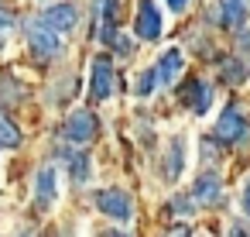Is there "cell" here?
I'll list each match as a JSON object with an SVG mask.
<instances>
[{
  "instance_id": "1",
  "label": "cell",
  "mask_w": 250,
  "mask_h": 237,
  "mask_svg": "<svg viewBox=\"0 0 250 237\" xmlns=\"http://www.w3.org/2000/svg\"><path fill=\"white\" fill-rule=\"evenodd\" d=\"M24 38H28V45H31V52H35L38 59H59L62 48H65V38H62L59 31H52L42 18L24 21Z\"/></svg>"
},
{
  "instance_id": "2",
  "label": "cell",
  "mask_w": 250,
  "mask_h": 237,
  "mask_svg": "<svg viewBox=\"0 0 250 237\" xmlns=\"http://www.w3.org/2000/svg\"><path fill=\"white\" fill-rule=\"evenodd\" d=\"M216 138L223 144H247L250 141V120L236 110V107H226L216 120Z\"/></svg>"
},
{
  "instance_id": "3",
  "label": "cell",
  "mask_w": 250,
  "mask_h": 237,
  "mask_svg": "<svg viewBox=\"0 0 250 237\" xmlns=\"http://www.w3.org/2000/svg\"><path fill=\"white\" fill-rule=\"evenodd\" d=\"M134 35L141 42H158L165 35V18L158 11L154 0H141L137 4V14H134Z\"/></svg>"
},
{
  "instance_id": "4",
  "label": "cell",
  "mask_w": 250,
  "mask_h": 237,
  "mask_svg": "<svg viewBox=\"0 0 250 237\" xmlns=\"http://www.w3.org/2000/svg\"><path fill=\"white\" fill-rule=\"evenodd\" d=\"M62 138L69 141V144H89L93 138H96V117L89 114V110H72L69 117H65V124H62Z\"/></svg>"
},
{
  "instance_id": "5",
  "label": "cell",
  "mask_w": 250,
  "mask_h": 237,
  "mask_svg": "<svg viewBox=\"0 0 250 237\" xmlns=\"http://www.w3.org/2000/svg\"><path fill=\"white\" fill-rule=\"evenodd\" d=\"M38 18H42L52 31H59L62 38H69V35L76 31V24H79V7L65 0V4H52V7H45Z\"/></svg>"
},
{
  "instance_id": "6",
  "label": "cell",
  "mask_w": 250,
  "mask_h": 237,
  "mask_svg": "<svg viewBox=\"0 0 250 237\" xmlns=\"http://www.w3.org/2000/svg\"><path fill=\"white\" fill-rule=\"evenodd\" d=\"M182 66H185V59H182V52L178 48H168V52H161V59L151 66V76H154V86H171L178 76H182Z\"/></svg>"
},
{
  "instance_id": "7",
  "label": "cell",
  "mask_w": 250,
  "mask_h": 237,
  "mask_svg": "<svg viewBox=\"0 0 250 237\" xmlns=\"http://www.w3.org/2000/svg\"><path fill=\"white\" fill-rule=\"evenodd\" d=\"M55 199H59V172H55V165H42L38 179H35V203L42 210H48Z\"/></svg>"
},
{
  "instance_id": "8",
  "label": "cell",
  "mask_w": 250,
  "mask_h": 237,
  "mask_svg": "<svg viewBox=\"0 0 250 237\" xmlns=\"http://www.w3.org/2000/svg\"><path fill=\"white\" fill-rule=\"evenodd\" d=\"M219 189H223L219 172H216V168H206V172L195 179V186H192V199L202 203V206H212V203H219Z\"/></svg>"
},
{
  "instance_id": "9",
  "label": "cell",
  "mask_w": 250,
  "mask_h": 237,
  "mask_svg": "<svg viewBox=\"0 0 250 237\" xmlns=\"http://www.w3.org/2000/svg\"><path fill=\"white\" fill-rule=\"evenodd\" d=\"M93 100H110L113 96V66L106 55H100L93 62V86H89Z\"/></svg>"
},
{
  "instance_id": "10",
  "label": "cell",
  "mask_w": 250,
  "mask_h": 237,
  "mask_svg": "<svg viewBox=\"0 0 250 237\" xmlns=\"http://www.w3.org/2000/svg\"><path fill=\"white\" fill-rule=\"evenodd\" d=\"M96 206L106 216H113V220H127L130 216V199H127L124 189H103V192H96Z\"/></svg>"
},
{
  "instance_id": "11",
  "label": "cell",
  "mask_w": 250,
  "mask_h": 237,
  "mask_svg": "<svg viewBox=\"0 0 250 237\" xmlns=\"http://www.w3.org/2000/svg\"><path fill=\"white\" fill-rule=\"evenodd\" d=\"M182 100L188 103V110H192V114H206V110H209V103H212V86H209V83H202V79H192V83L185 86Z\"/></svg>"
},
{
  "instance_id": "12",
  "label": "cell",
  "mask_w": 250,
  "mask_h": 237,
  "mask_svg": "<svg viewBox=\"0 0 250 237\" xmlns=\"http://www.w3.org/2000/svg\"><path fill=\"white\" fill-rule=\"evenodd\" d=\"M182 168H185V141L182 138H171L168 148H165V179L175 182L182 175Z\"/></svg>"
},
{
  "instance_id": "13",
  "label": "cell",
  "mask_w": 250,
  "mask_h": 237,
  "mask_svg": "<svg viewBox=\"0 0 250 237\" xmlns=\"http://www.w3.org/2000/svg\"><path fill=\"white\" fill-rule=\"evenodd\" d=\"M117 14H120V0H100V38L117 35Z\"/></svg>"
},
{
  "instance_id": "14",
  "label": "cell",
  "mask_w": 250,
  "mask_h": 237,
  "mask_svg": "<svg viewBox=\"0 0 250 237\" xmlns=\"http://www.w3.org/2000/svg\"><path fill=\"white\" fill-rule=\"evenodd\" d=\"M219 21L226 28H240L247 21V0H219Z\"/></svg>"
},
{
  "instance_id": "15",
  "label": "cell",
  "mask_w": 250,
  "mask_h": 237,
  "mask_svg": "<svg viewBox=\"0 0 250 237\" xmlns=\"http://www.w3.org/2000/svg\"><path fill=\"white\" fill-rule=\"evenodd\" d=\"M18 144H21L18 124H14L7 114H0V148H18Z\"/></svg>"
},
{
  "instance_id": "16",
  "label": "cell",
  "mask_w": 250,
  "mask_h": 237,
  "mask_svg": "<svg viewBox=\"0 0 250 237\" xmlns=\"http://www.w3.org/2000/svg\"><path fill=\"white\" fill-rule=\"evenodd\" d=\"M223 76H226L229 83H243V79H247V62H229V66H223Z\"/></svg>"
},
{
  "instance_id": "17",
  "label": "cell",
  "mask_w": 250,
  "mask_h": 237,
  "mask_svg": "<svg viewBox=\"0 0 250 237\" xmlns=\"http://www.w3.org/2000/svg\"><path fill=\"white\" fill-rule=\"evenodd\" d=\"M240 206H243V213L250 216V179L243 182V192H240Z\"/></svg>"
},
{
  "instance_id": "18",
  "label": "cell",
  "mask_w": 250,
  "mask_h": 237,
  "mask_svg": "<svg viewBox=\"0 0 250 237\" xmlns=\"http://www.w3.org/2000/svg\"><path fill=\"white\" fill-rule=\"evenodd\" d=\"M165 237H188V227H185V223H178V227H171Z\"/></svg>"
},
{
  "instance_id": "19",
  "label": "cell",
  "mask_w": 250,
  "mask_h": 237,
  "mask_svg": "<svg viewBox=\"0 0 250 237\" xmlns=\"http://www.w3.org/2000/svg\"><path fill=\"white\" fill-rule=\"evenodd\" d=\"M229 237H250V234H247L243 223H233V227H229Z\"/></svg>"
},
{
  "instance_id": "20",
  "label": "cell",
  "mask_w": 250,
  "mask_h": 237,
  "mask_svg": "<svg viewBox=\"0 0 250 237\" xmlns=\"http://www.w3.org/2000/svg\"><path fill=\"white\" fill-rule=\"evenodd\" d=\"M7 31H11V18L0 11V35H7Z\"/></svg>"
},
{
  "instance_id": "21",
  "label": "cell",
  "mask_w": 250,
  "mask_h": 237,
  "mask_svg": "<svg viewBox=\"0 0 250 237\" xmlns=\"http://www.w3.org/2000/svg\"><path fill=\"white\" fill-rule=\"evenodd\" d=\"M168 7H171V11H185V7H188V0H168Z\"/></svg>"
},
{
  "instance_id": "22",
  "label": "cell",
  "mask_w": 250,
  "mask_h": 237,
  "mask_svg": "<svg viewBox=\"0 0 250 237\" xmlns=\"http://www.w3.org/2000/svg\"><path fill=\"white\" fill-rule=\"evenodd\" d=\"M106 237H127V234H117V230H106Z\"/></svg>"
}]
</instances>
